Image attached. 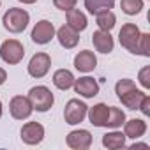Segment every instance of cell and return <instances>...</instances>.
Here are the masks:
<instances>
[{"instance_id":"6da1fadb","label":"cell","mask_w":150,"mask_h":150,"mask_svg":"<svg viewBox=\"0 0 150 150\" xmlns=\"http://www.w3.org/2000/svg\"><path fill=\"white\" fill-rule=\"evenodd\" d=\"M30 21V14L25 11V9H20V7H11L7 9V13L4 14L2 18V23H4V28L9 30L11 34H20L27 28Z\"/></svg>"},{"instance_id":"7a4b0ae2","label":"cell","mask_w":150,"mask_h":150,"mask_svg":"<svg viewBox=\"0 0 150 150\" xmlns=\"http://www.w3.org/2000/svg\"><path fill=\"white\" fill-rule=\"evenodd\" d=\"M27 97L30 99L32 108L37 110V111H41V113H46V111L53 106V103H55V97H53L51 90H50L48 87H44V85L32 87V88L28 90V96H27Z\"/></svg>"},{"instance_id":"3957f363","label":"cell","mask_w":150,"mask_h":150,"mask_svg":"<svg viewBox=\"0 0 150 150\" xmlns=\"http://www.w3.org/2000/svg\"><path fill=\"white\" fill-rule=\"evenodd\" d=\"M139 37H141V32L134 23L122 25L118 32V41L122 48H125L129 53H134V55H139Z\"/></svg>"},{"instance_id":"277c9868","label":"cell","mask_w":150,"mask_h":150,"mask_svg":"<svg viewBox=\"0 0 150 150\" xmlns=\"http://www.w3.org/2000/svg\"><path fill=\"white\" fill-rule=\"evenodd\" d=\"M23 57H25V48L18 39H7L0 46V58L9 65L20 64Z\"/></svg>"},{"instance_id":"5b68a950","label":"cell","mask_w":150,"mask_h":150,"mask_svg":"<svg viewBox=\"0 0 150 150\" xmlns=\"http://www.w3.org/2000/svg\"><path fill=\"white\" fill-rule=\"evenodd\" d=\"M87 110H88V106H87L83 101H80V99H71V101L65 104V110H64L65 124L76 125V124L83 122V118L87 117Z\"/></svg>"},{"instance_id":"8992f818","label":"cell","mask_w":150,"mask_h":150,"mask_svg":"<svg viewBox=\"0 0 150 150\" xmlns=\"http://www.w3.org/2000/svg\"><path fill=\"white\" fill-rule=\"evenodd\" d=\"M9 111H11V117L16 118V120H25L32 115L34 108H32V103L27 96H14L9 103Z\"/></svg>"},{"instance_id":"52a82bcc","label":"cell","mask_w":150,"mask_h":150,"mask_svg":"<svg viewBox=\"0 0 150 150\" xmlns=\"http://www.w3.org/2000/svg\"><path fill=\"white\" fill-rule=\"evenodd\" d=\"M51 67V57L48 53H35L28 62V74L32 78H44Z\"/></svg>"},{"instance_id":"ba28073f","label":"cell","mask_w":150,"mask_h":150,"mask_svg":"<svg viewBox=\"0 0 150 150\" xmlns=\"http://www.w3.org/2000/svg\"><path fill=\"white\" fill-rule=\"evenodd\" d=\"M32 41L35 44H48L53 37H55V27L51 21L48 20H41L34 25L32 28V34H30Z\"/></svg>"},{"instance_id":"9c48e42d","label":"cell","mask_w":150,"mask_h":150,"mask_svg":"<svg viewBox=\"0 0 150 150\" xmlns=\"http://www.w3.org/2000/svg\"><path fill=\"white\" fill-rule=\"evenodd\" d=\"M44 139V127L39 122H27L21 127V141L27 145H39Z\"/></svg>"},{"instance_id":"30bf717a","label":"cell","mask_w":150,"mask_h":150,"mask_svg":"<svg viewBox=\"0 0 150 150\" xmlns=\"http://www.w3.org/2000/svg\"><path fill=\"white\" fill-rule=\"evenodd\" d=\"M67 146L72 150H87L92 145V134L87 129H78V131H71L67 134Z\"/></svg>"},{"instance_id":"8fae6325","label":"cell","mask_w":150,"mask_h":150,"mask_svg":"<svg viewBox=\"0 0 150 150\" xmlns=\"http://www.w3.org/2000/svg\"><path fill=\"white\" fill-rule=\"evenodd\" d=\"M72 87H74V92L80 94L81 97H87V99L96 97L99 94V83L90 76H83L80 80H74Z\"/></svg>"},{"instance_id":"7c38bea8","label":"cell","mask_w":150,"mask_h":150,"mask_svg":"<svg viewBox=\"0 0 150 150\" xmlns=\"http://www.w3.org/2000/svg\"><path fill=\"white\" fill-rule=\"evenodd\" d=\"M108 115H110V106H106L104 103H99L87 110V117L94 127H106Z\"/></svg>"},{"instance_id":"4fadbf2b","label":"cell","mask_w":150,"mask_h":150,"mask_svg":"<svg viewBox=\"0 0 150 150\" xmlns=\"http://www.w3.org/2000/svg\"><path fill=\"white\" fill-rule=\"evenodd\" d=\"M97 65V57L90 50H83L74 57V67L80 72H92Z\"/></svg>"},{"instance_id":"5bb4252c","label":"cell","mask_w":150,"mask_h":150,"mask_svg":"<svg viewBox=\"0 0 150 150\" xmlns=\"http://www.w3.org/2000/svg\"><path fill=\"white\" fill-rule=\"evenodd\" d=\"M57 37H58V42H60L65 50L76 48L78 42H80V32H76L74 28H71L69 25H62V27L57 30Z\"/></svg>"},{"instance_id":"9a60e30c","label":"cell","mask_w":150,"mask_h":150,"mask_svg":"<svg viewBox=\"0 0 150 150\" xmlns=\"http://www.w3.org/2000/svg\"><path fill=\"white\" fill-rule=\"evenodd\" d=\"M92 42H94V48L99 51V53H111L113 51V37L110 32H104V30H97L92 34Z\"/></svg>"},{"instance_id":"2e32d148","label":"cell","mask_w":150,"mask_h":150,"mask_svg":"<svg viewBox=\"0 0 150 150\" xmlns=\"http://www.w3.org/2000/svg\"><path fill=\"white\" fill-rule=\"evenodd\" d=\"M146 132V122L141 118H131L129 122H124V134L125 138L138 139Z\"/></svg>"},{"instance_id":"e0dca14e","label":"cell","mask_w":150,"mask_h":150,"mask_svg":"<svg viewBox=\"0 0 150 150\" xmlns=\"http://www.w3.org/2000/svg\"><path fill=\"white\" fill-rule=\"evenodd\" d=\"M65 18H67V25L71 28H74L76 32H83L88 25V20L85 16V13H81L80 9H69L65 11Z\"/></svg>"},{"instance_id":"ac0fdd59","label":"cell","mask_w":150,"mask_h":150,"mask_svg":"<svg viewBox=\"0 0 150 150\" xmlns=\"http://www.w3.org/2000/svg\"><path fill=\"white\" fill-rule=\"evenodd\" d=\"M74 74L69 71V69H58L53 72V85L58 88V90H69L72 85H74Z\"/></svg>"},{"instance_id":"d6986e66","label":"cell","mask_w":150,"mask_h":150,"mask_svg":"<svg viewBox=\"0 0 150 150\" xmlns=\"http://www.w3.org/2000/svg\"><path fill=\"white\" fill-rule=\"evenodd\" d=\"M143 97H145V92H141V90H138V88L127 90L125 94L118 96V99L122 101V104H124L125 108H129V110H138Z\"/></svg>"},{"instance_id":"ffe728a7","label":"cell","mask_w":150,"mask_h":150,"mask_svg":"<svg viewBox=\"0 0 150 150\" xmlns=\"http://www.w3.org/2000/svg\"><path fill=\"white\" fill-rule=\"evenodd\" d=\"M113 6H115V0H85V9L92 16H97L101 13L111 11Z\"/></svg>"},{"instance_id":"44dd1931","label":"cell","mask_w":150,"mask_h":150,"mask_svg":"<svg viewBox=\"0 0 150 150\" xmlns=\"http://www.w3.org/2000/svg\"><path fill=\"white\" fill-rule=\"evenodd\" d=\"M103 145L110 150H117V148H122L125 146V134L120 132V131H111V132H106L103 136Z\"/></svg>"},{"instance_id":"7402d4cb","label":"cell","mask_w":150,"mask_h":150,"mask_svg":"<svg viewBox=\"0 0 150 150\" xmlns=\"http://www.w3.org/2000/svg\"><path fill=\"white\" fill-rule=\"evenodd\" d=\"M96 21H97V27L99 30H104V32H111L115 23H117V16L111 13V11H106V13H101L96 16Z\"/></svg>"},{"instance_id":"603a6c76","label":"cell","mask_w":150,"mask_h":150,"mask_svg":"<svg viewBox=\"0 0 150 150\" xmlns=\"http://www.w3.org/2000/svg\"><path fill=\"white\" fill-rule=\"evenodd\" d=\"M125 122V113L120 110V108H115V106H110V115H108V124L106 127L110 129H118L122 127Z\"/></svg>"},{"instance_id":"cb8c5ba5","label":"cell","mask_w":150,"mask_h":150,"mask_svg":"<svg viewBox=\"0 0 150 150\" xmlns=\"http://www.w3.org/2000/svg\"><path fill=\"white\" fill-rule=\"evenodd\" d=\"M120 7L125 14L129 16H136L138 13H141L143 9V0H122L120 2Z\"/></svg>"},{"instance_id":"d4e9b609","label":"cell","mask_w":150,"mask_h":150,"mask_svg":"<svg viewBox=\"0 0 150 150\" xmlns=\"http://www.w3.org/2000/svg\"><path fill=\"white\" fill-rule=\"evenodd\" d=\"M139 55L150 57V34H141V37H139Z\"/></svg>"},{"instance_id":"484cf974","label":"cell","mask_w":150,"mask_h":150,"mask_svg":"<svg viewBox=\"0 0 150 150\" xmlns=\"http://www.w3.org/2000/svg\"><path fill=\"white\" fill-rule=\"evenodd\" d=\"M138 80H139V83H141L143 88H150V65H145V67L139 71Z\"/></svg>"},{"instance_id":"4316f807","label":"cell","mask_w":150,"mask_h":150,"mask_svg":"<svg viewBox=\"0 0 150 150\" xmlns=\"http://www.w3.org/2000/svg\"><path fill=\"white\" fill-rule=\"evenodd\" d=\"M76 2L78 0H53V6L60 11H69L76 7Z\"/></svg>"},{"instance_id":"83f0119b","label":"cell","mask_w":150,"mask_h":150,"mask_svg":"<svg viewBox=\"0 0 150 150\" xmlns=\"http://www.w3.org/2000/svg\"><path fill=\"white\" fill-rule=\"evenodd\" d=\"M145 117H148L150 115V96H146L145 94V97L141 99V103H139V108H138Z\"/></svg>"},{"instance_id":"f1b7e54d","label":"cell","mask_w":150,"mask_h":150,"mask_svg":"<svg viewBox=\"0 0 150 150\" xmlns=\"http://www.w3.org/2000/svg\"><path fill=\"white\" fill-rule=\"evenodd\" d=\"M6 80H7V72H6V69L0 67V85H4Z\"/></svg>"},{"instance_id":"f546056e","label":"cell","mask_w":150,"mask_h":150,"mask_svg":"<svg viewBox=\"0 0 150 150\" xmlns=\"http://www.w3.org/2000/svg\"><path fill=\"white\" fill-rule=\"evenodd\" d=\"M134 148H148V145L146 143H132L131 145V150H134Z\"/></svg>"},{"instance_id":"4dcf8cb0","label":"cell","mask_w":150,"mask_h":150,"mask_svg":"<svg viewBox=\"0 0 150 150\" xmlns=\"http://www.w3.org/2000/svg\"><path fill=\"white\" fill-rule=\"evenodd\" d=\"M20 2H23V4H35L37 0H20Z\"/></svg>"},{"instance_id":"1f68e13d","label":"cell","mask_w":150,"mask_h":150,"mask_svg":"<svg viewBox=\"0 0 150 150\" xmlns=\"http://www.w3.org/2000/svg\"><path fill=\"white\" fill-rule=\"evenodd\" d=\"M0 118H2V103H0Z\"/></svg>"},{"instance_id":"d6a6232c","label":"cell","mask_w":150,"mask_h":150,"mask_svg":"<svg viewBox=\"0 0 150 150\" xmlns=\"http://www.w3.org/2000/svg\"><path fill=\"white\" fill-rule=\"evenodd\" d=\"M0 6H2V2H0Z\"/></svg>"}]
</instances>
